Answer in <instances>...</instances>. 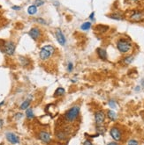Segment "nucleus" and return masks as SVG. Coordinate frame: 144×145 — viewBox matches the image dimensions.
<instances>
[{"label": "nucleus", "mask_w": 144, "mask_h": 145, "mask_svg": "<svg viewBox=\"0 0 144 145\" xmlns=\"http://www.w3.org/2000/svg\"><path fill=\"white\" fill-rule=\"evenodd\" d=\"M55 53V47L52 45H45L41 49L39 56L42 61H46L50 58Z\"/></svg>", "instance_id": "1"}, {"label": "nucleus", "mask_w": 144, "mask_h": 145, "mask_svg": "<svg viewBox=\"0 0 144 145\" xmlns=\"http://www.w3.org/2000/svg\"><path fill=\"white\" fill-rule=\"evenodd\" d=\"M117 49L120 53L125 54L131 50L132 44L130 41L125 40V39H119L117 41Z\"/></svg>", "instance_id": "2"}, {"label": "nucleus", "mask_w": 144, "mask_h": 145, "mask_svg": "<svg viewBox=\"0 0 144 145\" xmlns=\"http://www.w3.org/2000/svg\"><path fill=\"white\" fill-rule=\"evenodd\" d=\"M80 113V107L78 105H74L72 108H70L68 111L65 113V118L67 121H73L76 118L78 117Z\"/></svg>", "instance_id": "3"}, {"label": "nucleus", "mask_w": 144, "mask_h": 145, "mask_svg": "<svg viewBox=\"0 0 144 145\" xmlns=\"http://www.w3.org/2000/svg\"><path fill=\"white\" fill-rule=\"evenodd\" d=\"M15 44L13 41H7L4 43V52L8 55H13L15 51Z\"/></svg>", "instance_id": "4"}, {"label": "nucleus", "mask_w": 144, "mask_h": 145, "mask_svg": "<svg viewBox=\"0 0 144 145\" xmlns=\"http://www.w3.org/2000/svg\"><path fill=\"white\" fill-rule=\"evenodd\" d=\"M110 134H111V136L113 138V140L117 141V142H118V141L122 139V133H121L120 129H119L117 127L112 128L110 130Z\"/></svg>", "instance_id": "5"}, {"label": "nucleus", "mask_w": 144, "mask_h": 145, "mask_svg": "<svg viewBox=\"0 0 144 145\" xmlns=\"http://www.w3.org/2000/svg\"><path fill=\"white\" fill-rule=\"evenodd\" d=\"M28 34H29L30 37H31L33 40L37 41L41 38V36H42V31H41L40 28H38L36 26V27H33L30 29Z\"/></svg>", "instance_id": "6"}, {"label": "nucleus", "mask_w": 144, "mask_h": 145, "mask_svg": "<svg viewBox=\"0 0 144 145\" xmlns=\"http://www.w3.org/2000/svg\"><path fill=\"white\" fill-rule=\"evenodd\" d=\"M95 120L97 125H102L105 120V114L103 111H97L95 114Z\"/></svg>", "instance_id": "7"}, {"label": "nucleus", "mask_w": 144, "mask_h": 145, "mask_svg": "<svg viewBox=\"0 0 144 145\" xmlns=\"http://www.w3.org/2000/svg\"><path fill=\"white\" fill-rule=\"evenodd\" d=\"M56 38H57V42L60 45H62V46H64V45L65 44V42H66L65 35H64V34L60 29H57L56 30Z\"/></svg>", "instance_id": "8"}, {"label": "nucleus", "mask_w": 144, "mask_h": 145, "mask_svg": "<svg viewBox=\"0 0 144 145\" xmlns=\"http://www.w3.org/2000/svg\"><path fill=\"white\" fill-rule=\"evenodd\" d=\"M5 136H6V139L8 140V142H11V143L17 144L20 142V138L18 137L16 134H14L13 133L8 132V133H6V134H5Z\"/></svg>", "instance_id": "9"}, {"label": "nucleus", "mask_w": 144, "mask_h": 145, "mask_svg": "<svg viewBox=\"0 0 144 145\" xmlns=\"http://www.w3.org/2000/svg\"><path fill=\"white\" fill-rule=\"evenodd\" d=\"M39 138L44 142H46V143L50 142V134L45 131L40 132V134H39Z\"/></svg>", "instance_id": "10"}, {"label": "nucleus", "mask_w": 144, "mask_h": 145, "mask_svg": "<svg viewBox=\"0 0 144 145\" xmlns=\"http://www.w3.org/2000/svg\"><path fill=\"white\" fill-rule=\"evenodd\" d=\"M96 53H97L98 57H99L101 60H103V61L107 60V52L105 49L98 47V49H96Z\"/></svg>", "instance_id": "11"}, {"label": "nucleus", "mask_w": 144, "mask_h": 145, "mask_svg": "<svg viewBox=\"0 0 144 145\" xmlns=\"http://www.w3.org/2000/svg\"><path fill=\"white\" fill-rule=\"evenodd\" d=\"M95 30L96 31L97 33H100V34H104V33H106L107 31L109 30V26H105V25H96V27H95Z\"/></svg>", "instance_id": "12"}, {"label": "nucleus", "mask_w": 144, "mask_h": 145, "mask_svg": "<svg viewBox=\"0 0 144 145\" xmlns=\"http://www.w3.org/2000/svg\"><path fill=\"white\" fill-rule=\"evenodd\" d=\"M130 18L133 21H136V22L140 21V20H141V18H142V14L139 12H134V13L132 14L130 16Z\"/></svg>", "instance_id": "13"}, {"label": "nucleus", "mask_w": 144, "mask_h": 145, "mask_svg": "<svg viewBox=\"0 0 144 145\" xmlns=\"http://www.w3.org/2000/svg\"><path fill=\"white\" fill-rule=\"evenodd\" d=\"M107 116H108V118L111 120V121H115L117 120V114L116 113H115L114 111L112 110H109L107 112Z\"/></svg>", "instance_id": "14"}, {"label": "nucleus", "mask_w": 144, "mask_h": 145, "mask_svg": "<svg viewBox=\"0 0 144 145\" xmlns=\"http://www.w3.org/2000/svg\"><path fill=\"white\" fill-rule=\"evenodd\" d=\"M92 26V23L90 21H87V22H84L83 24L81 26V29L83 31H88L91 28Z\"/></svg>", "instance_id": "15"}, {"label": "nucleus", "mask_w": 144, "mask_h": 145, "mask_svg": "<svg viewBox=\"0 0 144 145\" xmlns=\"http://www.w3.org/2000/svg\"><path fill=\"white\" fill-rule=\"evenodd\" d=\"M65 89L63 87H58L54 92V96L55 97H59V96H62V95L65 94Z\"/></svg>", "instance_id": "16"}, {"label": "nucleus", "mask_w": 144, "mask_h": 145, "mask_svg": "<svg viewBox=\"0 0 144 145\" xmlns=\"http://www.w3.org/2000/svg\"><path fill=\"white\" fill-rule=\"evenodd\" d=\"M109 18H113V20H123V16L121 15L120 13H112L109 15Z\"/></svg>", "instance_id": "17"}, {"label": "nucleus", "mask_w": 144, "mask_h": 145, "mask_svg": "<svg viewBox=\"0 0 144 145\" xmlns=\"http://www.w3.org/2000/svg\"><path fill=\"white\" fill-rule=\"evenodd\" d=\"M37 12V7L36 5H30L29 7L28 8V12L30 15H34V14L36 13Z\"/></svg>", "instance_id": "18"}, {"label": "nucleus", "mask_w": 144, "mask_h": 145, "mask_svg": "<svg viewBox=\"0 0 144 145\" xmlns=\"http://www.w3.org/2000/svg\"><path fill=\"white\" fill-rule=\"evenodd\" d=\"M29 105H30V100L29 99H27V100H25L20 105V108L21 109V110H26V109H28V107H29Z\"/></svg>", "instance_id": "19"}, {"label": "nucleus", "mask_w": 144, "mask_h": 145, "mask_svg": "<svg viewBox=\"0 0 144 145\" xmlns=\"http://www.w3.org/2000/svg\"><path fill=\"white\" fill-rule=\"evenodd\" d=\"M133 61V55H127V56H125L124 59H123V62H124V63L126 64V65L130 64Z\"/></svg>", "instance_id": "20"}, {"label": "nucleus", "mask_w": 144, "mask_h": 145, "mask_svg": "<svg viewBox=\"0 0 144 145\" xmlns=\"http://www.w3.org/2000/svg\"><path fill=\"white\" fill-rule=\"evenodd\" d=\"M26 115L28 119H33L34 118V112L31 108H28L26 110Z\"/></svg>", "instance_id": "21"}, {"label": "nucleus", "mask_w": 144, "mask_h": 145, "mask_svg": "<svg viewBox=\"0 0 144 145\" xmlns=\"http://www.w3.org/2000/svg\"><path fill=\"white\" fill-rule=\"evenodd\" d=\"M20 61L21 63V65L22 66H28L29 64V61H28V58H25V57H20Z\"/></svg>", "instance_id": "22"}, {"label": "nucleus", "mask_w": 144, "mask_h": 145, "mask_svg": "<svg viewBox=\"0 0 144 145\" xmlns=\"http://www.w3.org/2000/svg\"><path fill=\"white\" fill-rule=\"evenodd\" d=\"M96 130H97V132H98V134H104V128H103V127H101V125H98L97 126V128H96Z\"/></svg>", "instance_id": "23"}, {"label": "nucleus", "mask_w": 144, "mask_h": 145, "mask_svg": "<svg viewBox=\"0 0 144 145\" xmlns=\"http://www.w3.org/2000/svg\"><path fill=\"white\" fill-rule=\"evenodd\" d=\"M57 138H58V139H61V140L65 139V134H64L63 132H59V133L57 134Z\"/></svg>", "instance_id": "24"}, {"label": "nucleus", "mask_w": 144, "mask_h": 145, "mask_svg": "<svg viewBox=\"0 0 144 145\" xmlns=\"http://www.w3.org/2000/svg\"><path fill=\"white\" fill-rule=\"evenodd\" d=\"M109 105L111 107V108H113V109L116 108V107H117V105H116V102H115L114 100H112H112L109 101Z\"/></svg>", "instance_id": "25"}, {"label": "nucleus", "mask_w": 144, "mask_h": 145, "mask_svg": "<svg viewBox=\"0 0 144 145\" xmlns=\"http://www.w3.org/2000/svg\"><path fill=\"white\" fill-rule=\"evenodd\" d=\"M44 4V2L43 1V0H36L35 1V5L36 6H41L43 5Z\"/></svg>", "instance_id": "26"}, {"label": "nucleus", "mask_w": 144, "mask_h": 145, "mask_svg": "<svg viewBox=\"0 0 144 145\" xmlns=\"http://www.w3.org/2000/svg\"><path fill=\"white\" fill-rule=\"evenodd\" d=\"M127 145H138V142L136 140H129L128 142H127Z\"/></svg>", "instance_id": "27"}, {"label": "nucleus", "mask_w": 144, "mask_h": 145, "mask_svg": "<svg viewBox=\"0 0 144 145\" xmlns=\"http://www.w3.org/2000/svg\"><path fill=\"white\" fill-rule=\"evenodd\" d=\"M73 63H69L68 65H67V70H68L69 72H71V71H73Z\"/></svg>", "instance_id": "28"}, {"label": "nucleus", "mask_w": 144, "mask_h": 145, "mask_svg": "<svg viewBox=\"0 0 144 145\" xmlns=\"http://www.w3.org/2000/svg\"><path fill=\"white\" fill-rule=\"evenodd\" d=\"M36 21H37L38 23H40V24H42V25H46V21H45L44 20H43V18H36Z\"/></svg>", "instance_id": "29"}, {"label": "nucleus", "mask_w": 144, "mask_h": 145, "mask_svg": "<svg viewBox=\"0 0 144 145\" xmlns=\"http://www.w3.org/2000/svg\"><path fill=\"white\" fill-rule=\"evenodd\" d=\"M83 145H93V143H92V142H91V141H89V140H86V141H84Z\"/></svg>", "instance_id": "30"}, {"label": "nucleus", "mask_w": 144, "mask_h": 145, "mask_svg": "<svg viewBox=\"0 0 144 145\" xmlns=\"http://www.w3.org/2000/svg\"><path fill=\"white\" fill-rule=\"evenodd\" d=\"M94 17H95V12H92V13L89 15V18L91 20H94Z\"/></svg>", "instance_id": "31"}, {"label": "nucleus", "mask_w": 144, "mask_h": 145, "mask_svg": "<svg viewBox=\"0 0 144 145\" xmlns=\"http://www.w3.org/2000/svg\"><path fill=\"white\" fill-rule=\"evenodd\" d=\"M13 10H16V11H19V10H20V6H13Z\"/></svg>", "instance_id": "32"}, {"label": "nucleus", "mask_w": 144, "mask_h": 145, "mask_svg": "<svg viewBox=\"0 0 144 145\" xmlns=\"http://www.w3.org/2000/svg\"><path fill=\"white\" fill-rule=\"evenodd\" d=\"M107 145H120V144L118 143V142H110V143H108Z\"/></svg>", "instance_id": "33"}, {"label": "nucleus", "mask_w": 144, "mask_h": 145, "mask_svg": "<svg viewBox=\"0 0 144 145\" xmlns=\"http://www.w3.org/2000/svg\"><path fill=\"white\" fill-rule=\"evenodd\" d=\"M140 86H136V88H135V91H136V92H138V91H140Z\"/></svg>", "instance_id": "34"}, {"label": "nucleus", "mask_w": 144, "mask_h": 145, "mask_svg": "<svg viewBox=\"0 0 144 145\" xmlns=\"http://www.w3.org/2000/svg\"><path fill=\"white\" fill-rule=\"evenodd\" d=\"M2 125H3V120L0 119V127H1Z\"/></svg>", "instance_id": "35"}, {"label": "nucleus", "mask_w": 144, "mask_h": 145, "mask_svg": "<svg viewBox=\"0 0 144 145\" xmlns=\"http://www.w3.org/2000/svg\"><path fill=\"white\" fill-rule=\"evenodd\" d=\"M141 85H142V87L144 88V79L142 80V81H141Z\"/></svg>", "instance_id": "36"}, {"label": "nucleus", "mask_w": 144, "mask_h": 145, "mask_svg": "<svg viewBox=\"0 0 144 145\" xmlns=\"http://www.w3.org/2000/svg\"><path fill=\"white\" fill-rule=\"evenodd\" d=\"M130 1H132V2H137V1H139V0H130Z\"/></svg>", "instance_id": "37"}]
</instances>
